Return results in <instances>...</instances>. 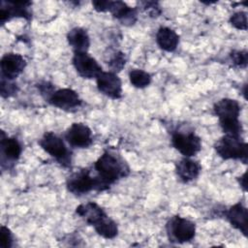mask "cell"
<instances>
[{
	"label": "cell",
	"instance_id": "1",
	"mask_svg": "<svg viewBox=\"0 0 248 248\" xmlns=\"http://www.w3.org/2000/svg\"><path fill=\"white\" fill-rule=\"evenodd\" d=\"M92 170L99 180L103 192L131 173V168L127 161L117 149L112 147H108L103 151L94 162Z\"/></svg>",
	"mask_w": 248,
	"mask_h": 248
},
{
	"label": "cell",
	"instance_id": "2",
	"mask_svg": "<svg viewBox=\"0 0 248 248\" xmlns=\"http://www.w3.org/2000/svg\"><path fill=\"white\" fill-rule=\"evenodd\" d=\"M213 111L224 135L242 138L244 129L239 120L241 106L238 101L232 98L220 99L213 105Z\"/></svg>",
	"mask_w": 248,
	"mask_h": 248
},
{
	"label": "cell",
	"instance_id": "3",
	"mask_svg": "<svg viewBox=\"0 0 248 248\" xmlns=\"http://www.w3.org/2000/svg\"><path fill=\"white\" fill-rule=\"evenodd\" d=\"M40 147L53 158L61 167L69 169L72 166V150L67 145L66 140L55 134L47 131L43 134L38 140Z\"/></svg>",
	"mask_w": 248,
	"mask_h": 248
},
{
	"label": "cell",
	"instance_id": "4",
	"mask_svg": "<svg viewBox=\"0 0 248 248\" xmlns=\"http://www.w3.org/2000/svg\"><path fill=\"white\" fill-rule=\"evenodd\" d=\"M93 9L98 13H109L112 17L124 26H133L139 16V9L131 7L123 1L111 0H93Z\"/></svg>",
	"mask_w": 248,
	"mask_h": 248
},
{
	"label": "cell",
	"instance_id": "5",
	"mask_svg": "<svg viewBox=\"0 0 248 248\" xmlns=\"http://www.w3.org/2000/svg\"><path fill=\"white\" fill-rule=\"evenodd\" d=\"M66 189L76 197H82L91 192H103L99 180L90 168L72 172L66 179Z\"/></svg>",
	"mask_w": 248,
	"mask_h": 248
},
{
	"label": "cell",
	"instance_id": "6",
	"mask_svg": "<svg viewBox=\"0 0 248 248\" xmlns=\"http://www.w3.org/2000/svg\"><path fill=\"white\" fill-rule=\"evenodd\" d=\"M214 150L223 160L240 161L244 165L248 162V144L240 137L224 135L214 143Z\"/></svg>",
	"mask_w": 248,
	"mask_h": 248
},
{
	"label": "cell",
	"instance_id": "7",
	"mask_svg": "<svg viewBox=\"0 0 248 248\" xmlns=\"http://www.w3.org/2000/svg\"><path fill=\"white\" fill-rule=\"evenodd\" d=\"M165 229L170 242L176 244L191 242L195 238L197 232L195 222L178 214L170 217Z\"/></svg>",
	"mask_w": 248,
	"mask_h": 248
},
{
	"label": "cell",
	"instance_id": "8",
	"mask_svg": "<svg viewBox=\"0 0 248 248\" xmlns=\"http://www.w3.org/2000/svg\"><path fill=\"white\" fill-rule=\"evenodd\" d=\"M170 144L183 157H194L202 150V139L193 130L173 129L170 132Z\"/></svg>",
	"mask_w": 248,
	"mask_h": 248
},
{
	"label": "cell",
	"instance_id": "9",
	"mask_svg": "<svg viewBox=\"0 0 248 248\" xmlns=\"http://www.w3.org/2000/svg\"><path fill=\"white\" fill-rule=\"evenodd\" d=\"M45 101L50 106L68 112L76 111L83 105V101L78 93L69 87H55Z\"/></svg>",
	"mask_w": 248,
	"mask_h": 248
},
{
	"label": "cell",
	"instance_id": "10",
	"mask_svg": "<svg viewBox=\"0 0 248 248\" xmlns=\"http://www.w3.org/2000/svg\"><path fill=\"white\" fill-rule=\"evenodd\" d=\"M75 212L86 224L93 227L96 232L102 230L111 220L106 210L95 202H87L78 204Z\"/></svg>",
	"mask_w": 248,
	"mask_h": 248
},
{
	"label": "cell",
	"instance_id": "11",
	"mask_svg": "<svg viewBox=\"0 0 248 248\" xmlns=\"http://www.w3.org/2000/svg\"><path fill=\"white\" fill-rule=\"evenodd\" d=\"M22 150V144L16 137H10L5 131H1L0 155L2 170H8L14 169L21 156Z\"/></svg>",
	"mask_w": 248,
	"mask_h": 248
},
{
	"label": "cell",
	"instance_id": "12",
	"mask_svg": "<svg viewBox=\"0 0 248 248\" xmlns=\"http://www.w3.org/2000/svg\"><path fill=\"white\" fill-rule=\"evenodd\" d=\"M64 140L73 148H89L94 142L93 132L82 122H74L64 133Z\"/></svg>",
	"mask_w": 248,
	"mask_h": 248
},
{
	"label": "cell",
	"instance_id": "13",
	"mask_svg": "<svg viewBox=\"0 0 248 248\" xmlns=\"http://www.w3.org/2000/svg\"><path fill=\"white\" fill-rule=\"evenodd\" d=\"M32 2L31 1H12L2 0L0 2V24L14 18H24L27 21L32 19Z\"/></svg>",
	"mask_w": 248,
	"mask_h": 248
},
{
	"label": "cell",
	"instance_id": "14",
	"mask_svg": "<svg viewBox=\"0 0 248 248\" xmlns=\"http://www.w3.org/2000/svg\"><path fill=\"white\" fill-rule=\"evenodd\" d=\"M96 79L98 91L111 100H119L122 98V80L116 73L111 71H102Z\"/></svg>",
	"mask_w": 248,
	"mask_h": 248
},
{
	"label": "cell",
	"instance_id": "15",
	"mask_svg": "<svg viewBox=\"0 0 248 248\" xmlns=\"http://www.w3.org/2000/svg\"><path fill=\"white\" fill-rule=\"evenodd\" d=\"M72 64L78 75L85 79L96 78L103 71L99 62L87 52H74Z\"/></svg>",
	"mask_w": 248,
	"mask_h": 248
},
{
	"label": "cell",
	"instance_id": "16",
	"mask_svg": "<svg viewBox=\"0 0 248 248\" xmlns=\"http://www.w3.org/2000/svg\"><path fill=\"white\" fill-rule=\"evenodd\" d=\"M27 62L25 58L16 52L5 53L0 60L1 78L9 80H15L25 70Z\"/></svg>",
	"mask_w": 248,
	"mask_h": 248
},
{
	"label": "cell",
	"instance_id": "17",
	"mask_svg": "<svg viewBox=\"0 0 248 248\" xmlns=\"http://www.w3.org/2000/svg\"><path fill=\"white\" fill-rule=\"evenodd\" d=\"M230 225L240 232L245 237L248 232V210L240 201L224 210L223 213Z\"/></svg>",
	"mask_w": 248,
	"mask_h": 248
},
{
	"label": "cell",
	"instance_id": "18",
	"mask_svg": "<svg viewBox=\"0 0 248 248\" xmlns=\"http://www.w3.org/2000/svg\"><path fill=\"white\" fill-rule=\"evenodd\" d=\"M175 174L182 183H190L196 180L202 171V165L192 157H183L175 163Z\"/></svg>",
	"mask_w": 248,
	"mask_h": 248
},
{
	"label": "cell",
	"instance_id": "19",
	"mask_svg": "<svg viewBox=\"0 0 248 248\" xmlns=\"http://www.w3.org/2000/svg\"><path fill=\"white\" fill-rule=\"evenodd\" d=\"M155 40L157 46L166 52H173L180 41L179 35L170 27L168 26H161L158 28Z\"/></svg>",
	"mask_w": 248,
	"mask_h": 248
},
{
	"label": "cell",
	"instance_id": "20",
	"mask_svg": "<svg viewBox=\"0 0 248 248\" xmlns=\"http://www.w3.org/2000/svg\"><path fill=\"white\" fill-rule=\"evenodd\" d=\"M66 39L74 52H87L91 44L87 30L78 26L67 33Z\"/></svg>",
	"mask_w": 248,
	"mask_h": 248
},
{
	"label": "cell",
	"instance_id": "21",
	"mask_svg": "<svg viewBox=\"0 0 248 248\" xmlns=\"http://www.w3.org/2000/svg\"><path fill=\"white\" fill-rule=\"evenodd\" d=\"M130 83L138 89H143L149 86L152 82V76L141 69H132L128 74Z\"/></svg>",
	"mask_w": 248,
	"mask_h": 248
},
{
	"label": "cell",
	"instance_id": "22",
	"mask_svg": "<svg viewBox=\"0 0 248 248\" xmlns=\"http://www.w3.org/2000/svg\"><path fill=\"white\" fill-rule=\"evenodd\" d=\"M127 63V56L126 54L121 51V50H115L113 51L109 57H108V60L107 62L108 68L110 70L108 71H111L113 73H118L120 72L121 70H123V68L125 67Z\"/></svg>",
	"mask_w": 248,
	"mask_h": 248
},
{
	"label": "cell",
	"instance_id": "23",
	"mask_svg": "<svg viewBox=\"0 0 248 248\" xmlns=\"http://www.w3.org/2000/svg\"><path fill=\"white\" fill-rule=\"evenodd\" d=\"M229 60L232 67L245 69L248 65V51L246 49H232L229 53Z\"/></svg>",
	"mask_w": 248,
	"mask_h": 248
},
{
	"label": "cell",
	"instance_id": "24",
	"mask_svg": "<svg viewBox=\"0 0 248 248\" xmlns=\"http://www.w3.org/2000/svg\"><path fill=\"white\" fill-rule=\"evenodd\" d=\"M18 92V86L15 80H9L4 78H1L0 80V94L4 99L11 98Z\"/></svg>",
	"mask_w": 248,
	"mask_h": 248
},
{
	"label": "cell",
	"instance_id": "25",
	"mask_svg": "<svg viewBox=\"0 0 248 248\" xmlns=\"http://www.w3.org/2000/svg\"><path fill=\"white\" fill-rule=\"evenodd\" d=\"M138 4L140 5V8L152 18L159 17L162 15V8L157 1H140Z\"/></svg>",
	"mask_w": 248,
	"mask_h": 248
},
{
	"label": "cell",
	"instance_id": "26",
	"mask_svg": "<svg viewBox=\"0 0 248 248\" xmlns=\"http://www.w3.org/2000/svg\"><path fill=\"white\" fill-rule=\"evenodd\" d=\"M229 22L233 28L237 30L246 31L247 30V13L244 11H237L233 13L230 16Z\"/></svg>",
	"mask_w": 248,
	"mask_h": 248
},
{
	"label": "cell",
	"instance_id": "27",
	"mask_svg": "<svg viewBox=\"0 0 248 248\" xmlns=\"http://www.w3.org/2000/svg\"><path fill=\"white\" fill-rule=\"evenodd\" d=\"M14 241L15 237L12 231L5 225H2L0 229V247L11 248L14 246Z\"/></svg>",
	"mask_w": 248,
	"mask_h": 248
},
{
	"label": "cell",
	"instance_id": "28",
	"mask_svg": "<svg viewBox=\"0 0 248 248\" xmlns=\"http://www.w3.org/2000/svg\"><path fill=\"white\" fill-rule=\"evenodd\" d=\"M246 175H247V172L245 171L242 175H240L238 178H237V181H238V184L239 186L241 187V189L246 192L247 191V178H246Z\"/></svg>",
	"mask_w": 248,
	"mask_h": 248
}]
</instances>
